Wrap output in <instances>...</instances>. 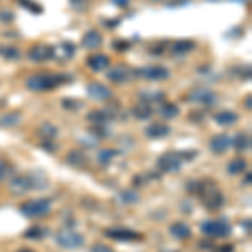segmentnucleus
<instances>
[{
    "instance_id": "nucleus-44",
    "label": "nucleus",
    "mask_w": 252,
    "mask_h": 252,
    "mask_svg": "<svg viewBox=\"0 0 252 252\" xmlns=\"http://www.w3.org/2000/svg\"><path fill=\"white\" fill-rule=\"evenodd\" d=\"M19 252H34V251H31V249H22V251H19Z\"/></svg>"
},
{
    "instance_id": "nucleus-31",
    "label": "nucleus",
    "mask_w": 252,
    "mask_h": 252,
    "mask_svg": "<svg viewBox=\"0 0 252 252\" xmlns=\"http://www.w3.org/2000/svg\"><path fill=\"white\" fill-rule=\"evenodd\" d=\"M39 131H40V135H44L46 140H52V138L58 135V128H56V126H52V125H49V123L40 125Z\"/></svg>"
},
{
    "instance_id": "nucleus-16",
    "label": "nucleus",
    "mask_w": 252,
    "mask_h": 252,
    "mask_svg": "<svg viewBox=\"0 0 252 252\" xmlns=\"http://www.w3.org/2000/svg\"><path fill=\"white\" fill-rule=\"evenodd\" d=\"M88 66L93 69V71H103L109 66V58L106 54H94L88 59Z\"/></svg>"
},
{
    "instance_id": "nucleus-9",
    "label": "nucleus",
    "mask_w": 252,
    "mask_h": 252,
    "mask_svg": "<svg viewBox=\"0 0 252 252\" xmlns=\"http://www.w3.org/2000/svg\"><path fill=\"white\" fill-rule=\"evenodd\" d=\"M52 58H54V47L46 46V44H37L29 51V59L34 63H44Z\"/></svg>"
},
{
    "instance_id": "nucleus-1",
    "label": "nucleus",
    "mask_w": 252,
    "mask_h": 252,
    "mask_svg": "<svg viewBox=\"0 0 252 252\" xmlns=\"http://www.w3.org/2000/svg\"><path fill=\"white\" fill-rule=\"evenodd\" d=\"M72 81L71 76L66 74H49V72H39V74H34L31 78L26 79V86L31 91L40 93V91H51V89L61 86L64 83H69Z\"/></svg>"
},
{
    "instance_id": "nucleus-45",
    "label": "nucleus",
    "mask_w": 252,
    "mask_h": 252,
    "mask_svg": "<svg viewBox=\"0 0 252 252\" xmlns=\"http://www.w3.org/2000/svg\"><path fill=\"white\" fill-rule=\"evenodd\" d=\"M155 2H160V0H155Z\"/></svg>"
},
{
    "instance_id": "nucleus-12",
    "label": "nucleus",
    "mask_w": 252,
    "mask_h": 252,
    "mask_svg": "<svg viewBox=\"0 0 252 252\" xmlns=\"http://www.w3.org/2000/svg\"><path fill=\"white\" fill-rule=\"evenodd\" d=\"M230 143H232V138L229 135H215L212 140H210V150H212L214 153H217V155H220V153L227 152L229 150Z\"/></svg>"
},
{
    "instance_id": "nucleus-42",
    "label": "nucleus",
    "mask_w": 252,
    "mask_h": 252,
    "mask_svg": "<svg viewBox=\"0 0 252 252\" xmlns=\"http://www.w3.org/2000/svg\"><path fill=\"white\" fill-rule=\"evenodd\" d=\"M242 225H244V229H247V232H251V220H246Z\"/></svg>"
},
{
    "instance_id": "nucleus-27",
    "label": "nucleus",
    "mask_w": 252,
    "mask_h": 252,
    "mask_svg": "<svg viewBox=\"0 0 252 252\" xmlns=\"http://www.w3.org/2000/svg\"><path fill=\"white\" fill-rule=\"evenodd\" d=\"M195 47L193 40H178V42L173 44V52L175 54H185V52H190Z\"/></svg>"
},
{
    "instance_id": "nucleus-17",
    "label": "nucleus",
    "mask_w": 252,
    "mask_h": 252,
    "mask_svg": "<svg viewBox=\"0 0 252 252\" xmlns=\"http://www.w3.org/2000/svg\"><path fill=\"white\" fill-rule=\"evenodd\" d=\"M170 133V128L166 125H160V123H155L152 126L146 128V135L152 140H160V138H165L166 135Z\"/></svg>"
},
{
    "instance_id": "nucleus-41",
    "label": "nucleus",
    "mask_w": 252,
    "mask_h": 252,
    "mask_svg": "<svg viewBox=\"0 0 252 252\" xmlns=\"http://www.w3.org/2000/svg\"><path fill=\"white\" fill-rule=\"evenodd\" d=\"M113 2H115L118 7H128L129 0H113Z\"/></svg>"
},
{
    "instance_id": "nucleus-35",
    "label": "nucleus",
    "mask_w": 252,
    "mask_h": 252,
    "mask_svg": "<svg viewBox=\"0 0 252 252\" xmlns=\"http://www.w3.org/2000/svg\"><path fill=\"white\" fill-rule=\"evenodd\" d=\"M113 47H115L116 51L123 52V51H128L129 49V42L128 40H123V39H118V40H115V46Z\"/></svg>"
},
{
    "instance_id": "nucleus-22",
    "label": "nucleus",
    "mask_w": 252,
    "mask_h": 252,
    "mask_svg": "<svg viewBox=\"0 0 252 252\" xmlns=\"http://www.w3.org/2000/svg\"><path fill=\"white\" fill-rule=\"evenodd\" d=\"M47 235V229L46 227H40V225H35V227H31V229L26 230L24 237L26 239H31V241H40Z\"/></svg>"
},
{
    "instance_id": "nucleus-3",
    "label": "nucleus",
    "mask_w": 252,
    "mask_h": 252,
    "mask_svg": "<svg viewBox=\"0 0 252 252\" xmlns=\"http://www.w3.org/2000/svg\"><path fill=\"white\" fill-rule=\"evenodd\" d=\"M51 212V200L49 198H37V200H31L26 202L20 207V214L26 215L29 219L34 217H42Z\"/></svg>"
},
{
    "instance_id": "nucleus-37",
    "label": "nucleus",
    "mask_w": 252,
    "mask_h": 252,
    "mask_svg": "<svg viewBox=\"0 0 252 252\" xmlns=\"http://www.w3.org/2000/svg\"><path fill=\"white\" fill-rule=\"evenodd\" d=\"M91 252H115V251H113L111 247L104 246V244H96V246L91 249Z\"/></svg>"
},
{
    "instance_id": "nucleus-25",
    "label": "nucleus",
    "mask_w": 252,
    "mask_h": 252,
    "mask_svg": "<svg viewBox=\"0 0 252 252\" xmlns=\"http://www.w3.org/2000/svg\"><path fill=\"white\" fill-rule=\"evenodd\" d=\"M180 113V109H178L177 104H173V103H165L163 106L160 108V115L166 118V120H172V118H175Z\"/></svg>"
},
{
    "instance_id": "nucleus-28",
    "label": "nucleus",
    "mask_w": 252,
    "mask_h": 252,
    "mask_svg": "<svg viewBox=\"0 0 252 252\" xmlns=\"http://www.w3.org/2000/svg\"><path fill=\"white\" fill-rule=\"evenodd\" d=\"M118 198H120L121 204H136V202L140 200V195L136 192H133V190H125V192H121L118 195Z\"/></svg>"
},
{
    "instance_id": "nucleus-43",
    "label": "nucleus",
    "mask_w": 252,
    "mask_h": 252,
    "mask_svg": "<svg viewBox=\"0 0 252 252\" xmlns=\"http://www.w3.org/2000/svg\"><path fill=\"white\" fill-rule=\"evenodd\" d=\"M246 184H251V173H247V178H246Z\"/></svg>"
},
{
    "instance_id": "nucleus-4",
    "label": "nucleus",
    "mask_w": 252,
    "mask_h": 252,
    "mask_svg": "<svg viewBox=\"0 0 252 252\" xmlns=\"http://www.w3.org/2000/svg\"><path fill=\"white\" fill-rule=\"evenodd\" d=\"M202 232L209 237H227L232 230L230 223L225 219H217V220H207L202 223Z\"/></svg>"
},
{
    "instance_id": "nucleus-33",
    "label": "nucleus",
    "mask_w": 252,
    "mask_h": 252,
    "mask_svg": "<svg viewBox=\"0 0 252 252\" xmlns=\"http://www.w3.org/2000/svg\"><path fill=\"white\" fill-rule=\"evenodd\" d=\"M59 49H61V52H63L64 59L72 58V56H74V52H76V47H74V44H72V42H63L59 46Z\"/></svg>"
},
{
    "instance_id": "nucleus-29",
    "label": "nucleus",
    "mask_w": 252,
    "mask_h": 252,
    "mask_svg": "<svg viewBox=\"0 0 252 252\" xmlns=\"http://www.w3.org/2000/svg\"><path fill=\"white\" fill-rule=\"evenodd\" d=\"M108 120H109V116L104 111H91L88 115V121H91V123H94V125H104Z\"/></svg>"
},
{
    "instance_id": "nucleus-10",
    "label": "nucleus",
    "mask_w": 252,
    "mask_h": 252,
    "mask_svg": "<svg viewBox=\"0 0 252 252\" xmlns=\"http://www.w3.org/2000/svg\"><path fill=\"white\" fill-rule=\"evenodd\" d=\"M136 76L145 79H152V81H160V79H166L168 78V69L163 66H148L143 67L140 71H136Z\"/></svg>"
},
{
    "instance_id": "nucleus-39",
    "label": "nucleus",
    "mask_w": 252,
    "mask_h": 252,
    "mask_svg": "<svg viewBox=\"0 0 252 252\" xmlns=\"http://www.w3.org/2000/svg\"><path fill=\"white\" fill-rule=\"evenodd\" d=\"M10 173V168L7 165H3V163H0V180H5L7 178V175Z\"/></svg>"
},
{
    "instance_id": "nucleus-40",
    "label": "nucleus",
    "mask_w": 252,
    "mask_h": 252,
    "mask_svg": "<svg viewBox=\"0 0 252 252\" xmlns=\"http://www.w3.org/2000/svg\"><path fill=\"white\" fill-rule=\"evenodd\" d=\"M217 252H234V246H222L219 247Z\"/></svg>"
},
{
    "instance_id": "nucleus-20",
    "label": "nucleus",
    "mask_w": 252,
    "mask_h": 252,
    "mask_svg": "<svg viewBox=\"0 0 252 252\" xmlns=\"http://www.w3.org/2000/svg\"><path fill=\"white\" fill-rule=\"evenodd\" d=\"M133 113L138 120H148L153 115V108L150 106V103H145V101H140L135 108H133Z\"/></svg>"
},
{
    "instance_id": "nucleus-34",
    "label": "nucleus",
    "mask_w": 252,
    "mask_h": 252,
    "mask_svg": "<svg viewBox=\"0 0 252 252\" xmlns=\"http://www.w3.org/2000/svg\"><path fill=\"white\" fill-rule=\"evenodd\" d=\"M141 96H143L145 103H157V101L165 99V94L161 91H158V93H143Z\"/></svg>"
},
{
    "instance_id": "nucleus-14",
    "label": "nucleus",
    "mask_w": 252,
    "mask_h": 252,
    "mask_svg": "<svg viewBox=\"0 0 252 252\" xmlns=\"http://www.w3.org/2000/svg\"><path fill=\"white\" fill-rule=\"evenodd\" d=\"M170 234H172L175 239H178V241H185V239H189L190 235H192V230H190V227L184 222H175L173 225L170 227Z\"/></svg>"
},
{
    "instance_id": "nucleus-2",
    "label": "nucleus",
    "mask_w": 252,
    "mask_h": 252,
    "mask_svg": "<svg viewBox=\"0 0 252 252\" xmlns=\"http://www.w3.org/2000/svg\"><path fill=\"white\" fill-rule=\"evenodd\" d=\"M190 190H193L195 193H198L202 197V202L207 209L214 210V209H219L222 207L223 204V195L220 190L215 187L212 182L205 180V182H193V184L189 185Z\"/></svg>"
},
{
    "instance_id": "nucleus-21",
    "label": "nucleus",
    "mask_w": 252,
    "mask_h": 252,
    "mask_svg": "<svg viewBox=\"0 0 252 252\" xmlns=\"http://www.w3.org/2000/svg\"><path fill=\"white\" fill-rule=\"evenodd\" d=\"M20 121V113H5L0 116V128H12Z\"/></svg>"
},
{
    "instance_id": "nucleus-13",
    "label": "nucleus",
    "mask_w": 252,
    "mask_h": 252,
    "mask_svg": "<svg viewBox=\"0 0 252 252\" xmlns=\"http://www.w3.org/2000/svg\"><path fill=\"white\" fill-rule=\"evenodd\" d=\"M106 76L111 83H125V81L129 78V71H128V67H125V66H115L109 69Z\"/></svg>"
},
{
    "instance_id": "nucleus-32",
    "label": "nucleus",
    "mask_w": 252,
    "mask_h": 252,
    "mask_svg": "<svg viewBox=\"0 0 252 252\" xmlns=\"http://www.w3.org/2000/svg\"><path fill=\"white\" fill-rule=\"evenodd\" d=\"M15 2L20 3L24 9L31 10L32 14H40V12H42V7H40L39 3H35L34 0H15Z\"/></svg>"
},
{
    "instance_id": "nucleus-5",
    "label": "nucleus",
    "mask_w": 252,
    "mask_h": 252,
    "mask_svg": "<svg viewBox=\"0 0 252 252\" xmlns=\"http://www.w3.org/2000/svg\"><path fill=\"white\" fill-rule=\"evenodd\" d=\"M56 242H58V246H61L63 249H79L84 244V237L76 232V230L64 229L56 234Z\"/></svg>"
},
{
    "instance_id": "nucleus-8",
    "label": "nucleus",
    "mask_w": 252,
    "mask_h": 252,
    "mask_svg": "<svg viewBox=\"0 0 252 252\" xmlns=\"http://www.w3.org/2000/svg\"><path fill=\"white\" fill-rule=\"evenodd\" d=\"M106 237L115 239V241H125V242H131V241H138L141 239V235L135 232L131 229H123V227H113V229H106L104 230Z\"/></svg>"
},
{
    "instance_id": "nucleus-15",
    "label": "nucleus",
    "mask_w": 252,
    "mask_h": 252,
    "mask_svg": "<svg viewBox=\"0 0 252 252\" xmlns=\"http://www.w3.org/2000/svg\"><path fill=\"white\" fill-rule=\"evenodd\" d=\"M103 44V37L97 31H89L83 37V46L86 49H97Z\"/></svg>"
},
{
    "instance_id": "nucleus-19",
    "label": "nucleus",
    "mask_w": 252,
    "mask_h": 252,
    "mask_svg": "<svg viewBox=\"0 0 252 252\" xmlns=\"http://www.w3.org/2000/svg\"><path fill=\"white\" fill-rule=\"evenodd\" d=\"M214 120L220 126H230V125L237 123L239 116H237V113H234V111H220L214 116Z\"/></svg>"
},
{
    "instance_id": "nucleus-36",
    "label": "nucleus",
    "mask_w": 252,
    "mask_h": 252,
    "mask_svg": "<svg viewBox=\"0 0 252 252\" xmlns=\"http://www.w3.org/2000/svg\"><path fill=\"white\" fill-rule=\"evenodd\" d=\"M0 20H2V22H12V20H14V12L12 10H2L0 12Z\"/></svg>"
},
{
    "instance_id": "nucleus-30",
    "label": "nucleus",
    "mask_w": 252,
    "mask_h": 252,
    "mask_svg": "<svg viewBox=\"0 0 252 252\" xmlns=\"http://www.w3.org/2000/svg\"><path fill=\"white\" fill-rule=\"evenodd\" d=\"M116 157V152L115 150H101L99 153H97V163H101V165H108V163H111V160Z\"/></svg>"
},
{
    "instance_id": "nucleus-26",
    "label": "nucleus",
    "mask_w": 252,
    "mask_h": 252,
    "mask_svg": "<svg viewBox=\"0 0 252 252\" xmlns=\"http://www.w3.org/2000/svg\"><path fill=\"white\" fill-rule=\"evenodd\" d=\"M247 166V161L242 160V158H235V160H232L229 163V166H227V172H229L230 175H237L246 170Z\"/></svg>"
},
{
    "instance_id": "nucleus-11",
    "label": "nucleus",
    "mask_w": 252,
    "mask_h": 252,
    "mask_svg": "<svg viewBox=\"0 0 252 252\" xmlns=\"http://www.w3.org/2000/svg\"><path fill=\"white\" fill-rule=\"evenodd\" d=\"M88 94L96 101H106L109 97H113V91L101 83H91L88 86Z\"/></svg>"
},
{
    "instance_id": "nucleus-6",
    "label": "nucleus",
    "mask_w": 252,
    "mask_h": 252,
    "mask_svg": "<svg viewBox=\"0 0 252 252\" xmlns=\"http://www.w3.org/2000/svg\"><path fill=\"white\" fill-rule=\"evenodd\" d=\"M157 163L161 172L175 173V172H180L182 163H184V158H182V155L178 152H166L158 158Z\"/></svg>"
},
{
    "instance_id": "nucleus-38",
    "label": "nucleus",
    "mask_w": 252,
    "mask_h": 252,
    "mask_svg": "<svg viewBox=\"0 0 252 252\" xmlns=\"http://www.w3.org/2000/svg\"><path fill=\"white\" fill-rule=\"evenodd\" d=\"M63 106L64 108H67V109H78L81 104L79 103H76V101H72V99H64L63 101Z\"/></svg>"
},
{
    "instance_id": "nucleus-7",
    "label": "nucleus",
    "mask_w": 252,
    "mask_h": 252,
    "mask_svg": "<svg viewBox=\"0 0 252 252\" xmlns=\"http://www.w3.org/2000/svg\"><path fill=\"white\" fill-rule=\"evenodd\" d=\"M189 101H192V103H202L205 106H212V104H215V101H217V94H215L212 89L200 86L190 91Z\"/></svg>"
},
{
    "instance_id": "nucleus-18",
    "label": "nucleus",
    "mask_w": 252,
    "mask_h": 252,
    "mask_svg": "<svg viewBox=\"0 0 252 252\" xmlns=\"http://www.w3.org/2000/svg\"><path fill=\"white\" fill-rule=\"evenodd\" d=\"M237 152H247V150H251V136L246 135V133H237L234 138H232V143Z\"/></svg>"
},
{
    "instance_id": "nucleus-23",
    "label": "nucleus",
    "mask_w": 252,
    "mask_h": 252,
    "mask_svg": "<svg viewBox=\"0 0 252 252\" xmlns=\"http://www.w3.org/2000/svg\"><path fill=\"white\" fill-rule=\"evenodd\" d=\"M0 56L7 61H19L20 52L14 46H0Z\"/></svg>"
},
{
    "instance_id": "nucleus-24",
    "label": "nucleus",
    "mask_w": 252,
    "mask_h": 252,
    "mask_svg": "<svg viewBox=\"0 0 252 252\" xmlns=\"http://www.w3.org/2000/svg\"><path fill=\"white\" fill-rule=\"evenodd\" d=\"M67 161L72 166H78V168H81V166L86 165V155H84V153H81V152H69Z\"/></svg>"
}]
</instances>
